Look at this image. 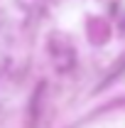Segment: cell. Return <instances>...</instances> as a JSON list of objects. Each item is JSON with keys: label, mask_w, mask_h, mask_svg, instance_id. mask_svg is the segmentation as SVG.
Segmentation results:
<instances>
[{"label": "cell", "mask_w": 125, "mask_h": 128, "mask_svg": "<svg viewBox=\"0 0 125 128\" xmlns=\"http://www.w3.org/2000/svg\"><path fill=\"white\" fill-rule=\"evenodd\" d=\"M52 59L57 64V69L59 72H71V66L76 62V57H74V47L64 40V37H54L52 42Z\"/></svg>", "instance_id": "cell-1"}, {"label": "cell", "mask_w": 125, "mask_h": 128, "mask_svg": "<svg viewBox=\"0 0 125 128\" xmlns=\"http://www.w3.org/2000/svg\"><path fill=\"white\" fill-rule=\"evenodd\" d=\"M42 91H44V81L34 89V96H32V106H30V118L32 121L39 116V98H42Z\"/></svg>", "instance_id": "cell-2"}]
</instances>
